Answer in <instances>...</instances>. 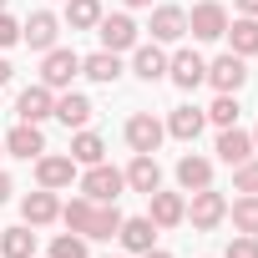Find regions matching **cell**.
Wrapping results in <instances>:
<instances>
[{"instance_id":"6da1fadb","label":"cell","mask_w":258,"mask_h":258,"mask_svg":"<svg viewBox=\"0 0 258 258\" xmlns=\"http://www.w3.org/2000/svg\"><path fill=\"white\" fill-rule=\"evenodd\" d=\"M71 76H81V56L66 51V46H51L46 61H41V86L61 91V86H71Z\"/></svg>"},{"instance_id":"7a4b0ae2","label":"cell","mask_w":258,"mask_h":258,"mask_svg":"<svg viewBox=\"0 0 258 258\" xmlns=\"http://www.w3.org/2000/svg\"><path fill=\"white\" fill-rule=\"evenodd\" d=\"M187 31H192V41H223V31H228V11L218 6V0H198L192 16H187Z\"/></svg>"},{"instance_id":"3957f363","label":"cell","mask_w":258,"mask_h":258,"mask_svg":"<svg viewBox=\"0 0 258 258\" xmlns=\"http://www.w3.org/2000/svg\"><path fill=\"white\" fill-rule=\"evenodd\" d=\"M121 187H126V177H121L116 167H106V162L86 167V177H81V192H86L91 203H116V198H121Z\"/></svg>"},{"instance_id":"277c9868","label":"cell","mask_w":258,"mask_h":258,"mask_svg":"<svg viewBox=\"0 0 258 258\" xmlns=\"http://www.w3.org/2000/svg\"><path fill=\"white\" fill-rule=\"evenodd\" d=\"M187 218H192V228H198V233H208V228H218V223L228 218V198H223V192H213V187H198V192H192V203H187Z\"/></svg>"},{"instance_id":"5b68a950","label":"cell","mask_w":258,"mask_h":258,"mask_svg":"<svg viewBox=\"0 0 258 258\" xmlns=\"http://www.w3.org/2000/svg\"><path fill=\"white\" fill-rule=\"evenodd\" d=\"M167 76H172L177 91H198L208 81V61L198 51H177V56H167Z\"/></svg>"},{"instance_id":"8992f818","label":"cell","mask_w":258,"mask_h":258,"mask_svg":"<svg viewBox=\"0 0 258 258\" xmlns=\"http://www.w3.org/2000/svg\"><path fill=\"white\" fill-rule=\"evenodd\" d=\"M162 137H167V126H162L152 111H137L132 121H126V147H132V152H157Z\"/></svg>"},{"instance_id":"52a82bcc","label":"cell","mask_w":258,"mask_h":258,"mask_svg":"<svg viewBox=\"0 0 258 258\" xmlns=\"http://www.w3.org/2000/svg\"><path fill=\"white\" fill-rule=\"evenodd\" d=\"M96 31H101V51H132L137 46V21L132 16H101L96 21Z\"/></svg>"},{"instance_id":"ba28073f","label":"cell","mask_w":258,"mask_h":258,"mask_svg":"<svg viewBox=\"0 0 258 258\" xmlns=\"http://www.w3.org/2000/svg\"><path fill=\"white\" fill-rule=\"evenodd\" d=\"M56 36H61V21H56L51 11H36L31 21H21V41H26L31 51H41V56L56 46Z\"/></svg>"},{"instance_id":"9c48e42d","label":"cell","mask_w":258,"mask_h":258,"mask_svg":"<svg viewBox=\"0 0 258 258\" xmlns=\"http://www.w3.org/2000/svg\"><path fill=\"white\" fill-rule=\"evenodd\" d=\"M208 81H213L218 91H233V96H238V91H243V81H248V61L228 51V56L208 61Z\"/></svg>"},{"instance_id":"30bf717a","label":"cell","mask_w":258,"mask_h":258,"mask_svg":"<svg viewBox=\"0 0 258 258\" xmlns=\"http://www.w3.org/2000/svg\"><path fill=\"white\" fill-rule=\"evenodd\" d=\"M51 111H56V91H51V86H41V81H36V86H26V91L16 96V116H21V121H36V126H41Z\"/></svg>"},{"instance_id":"8fae6325","label":"cell","mask_w":258,"mask_h":258,"mask_svg":"<svg viewBox=\"0 0 258 258\" xmlns=\"http://www.w3.org/2000/svg\"><path fill=\"white\" fill-rule=\"evenodd\" d=\"M0 142H6V152H11V157H21V162H31V157H41V152H46V137H41V126H36V121L11 126Z\"/></svg>"},{"instance_id":"7c38bea8","label":"cell","mask_w":258,"mask_h":258,"mask_svg":"<svg viewBox=\"0 0 258 258\" xmlns=\"http://www.w3.org/2000/svg\"><path fill=\"white\" fill-rule=\"evenodd\" d=\"M147 218L157 223V228H177V223H187V203H182V192H147Z\"/></svg>"},{"instance_id":"4fadbf2b","label":"cell","mask_w":258,"mask_h":258,"mask_svg":"<svg viewBox=\"0 0 258 258\" xmlns=\"http://www.w3.org/2000/svg\"><path fill=\"white\" fill-rule=\"evenodd\" d=\"M182 36H187V11L157 6V11H152V41H157V46H172V41H182Z\"/></svg>"},{"instance_id":"5bb4252c","label":"cell","mask_w":258,"mask_h":258,"mask_svg":"<svg viewBox=\"0 0 258 258\" xmlns=\"http://www.w3.org/2000/svg\"><path fill=\"white\" fill-rule=\"evenodd\" d=\"M21 218H26L31 228H46V223H56V218H61V203H56V192H51V187H36V192H26V203H21Z\"/></svg>"},{"instance_id":"9a60e30c","label":"cell","mask_w":258,"mask_h":258,"mask_svg":"<svg viewBox=\"0 0 258 258\" xmlns=\"http://www.w3.org/2000/svg\"><path fill=\"white\" fill-rule=\"evenodd\" d=\"M121 177H126V187H132V192H157V187H162V167H157L152 152H137L132 167H126Z\"/></svg>"},{"instance_id":"2e32d148","label":"cell","mask_w":258,"mask_h":258,"mask_svg":"<svg viewBox=\"0 0 258 258\" xmlns=\"http://www.w3.org/2000/svg\"><path fill=\"white\" fill-rule=\"evenodd\" d=\"M91 111H96V106H91V96L66 91V96H56V111H51V116H56L61 126H71V132H81V126L91 121Z\"/></svg>"},{"instance_id":"e0dca14e","label":"cell","mask_w":258,"mask_h":258,"mask_svg":"<svg viewBox=\"0 0 258 258\" xmlns=\"http://www.w3.org/2000/svg\"><path fill=\"white\" fill-rule=\"evenodd\" d=\"M36 182L51 187V192H56V187H71V182H76V162H71V157H46V152H41V157H36Z\"/></svg>"},{"instance_id":"ac0fdd59","label":"cell","mask_w":258,"mask_h":258,"mask_svg":"<svg viewBox=\"0 0 258 258\" xmlns=\"http://www.w3.org/2000/svg\"><path fill=\"white\" fill-rule=\"evenodd\" d=\"M121 248L126 253H147V248H157V223L152 218H121Z\"/></svg>"},{"instance_id":"d6986e66","label":"cell","mask_w":258,"mask_h":258,"mask_svg":"<svg viewBox=\"0 0 258 258\" xmlns=\"http://www.w3.org/2000/svg\"><path fill=\"white\" fill-rule=\"evenodd\" d=\"M228 46H233V56H258V16H238V21H228Z\"/></svg>"},{"instance_id":"ffe728a7","label":"cell","mask_w":258,"mask_h":258,"mask_svg":"<svg viewBox=\"0 0 258 258\" xmlns=\"http://www.w3.org/2000/svg\"><path fill=\"white\" fill-rule=\"evenodd\" d=\"M218 157H223L228 167L248 162V157H253V132H238V126H223V132H218Z\"/></svg>"},{"instance_id":"44dd1931","label":"cell","mask_w":258,"mask_h":258,"mask_svg":"<svg viewBox=\"0 0 258 258\" xmlns=\"http://www.w3.org/2000/svg\"><path fill=\"white\" fill-rule=\"evenodd\" d=\"M132 71L142 76V81H162L167 76V51L152 41V46H132Z\"/></svg>"},{"instance_id":"7402d4cb","label":"cell","mask_w":258,"mask_h":258,"mask_svg":"<svg viewBox=\"0 0 258 258\" xmlns=\"http://www.w3.org/2000/svg\"><path fill=\"white\" fill-rule=\"evenodd\" d=\"M203 126H208V116H203L198 106H172V116H167V132H172L177 142H198Z\"/></svg>"},{"instance_id":"603a6c76","label":"cell","mask_w":258,"mask_h":258,"mask_svg":"<svg viewBox=\"0 0 258 258\" xmlns=\"http://www.w3.org/2000/svg\"><path fill=\"white\" fill-rule=\"evenodd\" d=\"M71 162H76V167H96V162H106V142L81 126V132L71 137Z\"/></svg>"},{"instance_id":"cb8c5ba5","label":"cell","mask_w":258,"mask_h":258,"mask_svg":"<svg viewBox=\"0 0 258 258\" xmlns=\"http://www.w3.org/2000/svg\"><path fill=\"white\" fill-rule=\"evenodd\" d=\"M81 76H91L96 86H111V81L121 76V61H116V51H91V56L81 61Z\"/></svg>"},{"instance_id":"d4e9b609","label":"cell","mask_w":258,"mask_h":258,"mask_svg":"<svg viewBox=\"0 0 258 258\" xmlns=\"http://www.w3.org/2000/svg\"><path fill=\"white\" fill-rule=\"evenodd\" d=\"M177 182H182L187 192H198V187H213V162H208V157H192V152H187V157L177 162Z\"/></svg>"},{"instance_id":"484cf974","label":"cell","mask_w":258,"mask_h":258,"mask_svg":"<svg viewBox=\"0 0 258 258\" xmlns=\"http://www.w3.org/2000/svg\"><path fill=\"white\" fill-rule=\"evenodd\" d=\"M121 233V208L116 203H96V213H91V228H86V238H101V243H111Z\"/></svg>"},{"instance_id":"4316f807","label":"cell","mask_w":258,"mask_h":258,"mask_svg":"<svg viewBox=\"0 0 258 258\" xmlns=\"http://www.w3.org/2000/svg\"><path fill=\"white\" fill-rule=\"evenodd\" d=\"M0 258H36V233H31V223L0 233Z\"/></svg>"},{"instance_id":"83f0119b","label":"cell","mask_w":258,"mask_h":258,"mask_svg":"<svg viewBox=\"0 0 258 258\" xmlns=\"http://www.w3.org/2000/svg\"><path fill=\"white\" fill-rule=\"evenodd\" d=\"M228 218H233V228H238V233L258 238V192H243V198L228 208Z\"/></svg>"},{"instance_id":"f1b7e54d","label":"cell","mask_w":258,"mask_h":258,"mask_svg":"<svg viewBox=\"0 0 258 258\" xmlns=\"http://www.w3.org/2000/svg\"><path fill=\"white\" fill-rule=\"evenodd\" d=\"M91 213H96V203L81 192V198H71V203L61 208V223H66L71 233H81V238H86V228H91Z\"/></svg>"},{"instance_id":"f546056e","label":"cell","mask_w":258,"mask_h":258,"mask_svg":"<svg viewBox=\"0 0 258 258\" xmlns=\"http://www.w3.org/2000/svg\"><path fill=\"white\" fill-rule=\"evenodd\" d=\"M101 21V0H66V26L71 31H91Z\"/></svg>"},{"instance_id":"4dcf8cb0","label":"cell","mask_w":258,"mask_h":258,"mask_svg":"<svg viewBox=\"0 0 258 258\" xmlns=\"http://www.w3.org/2000/svg\"><path fill=\"white\" fill-rule=\"evenodd\" d=\"M203 116H208L213 126H238V96H233V91H218V101H213Z\"/></svg>"},{"instance_id":"1f68e13d","label":"cell","mask_w":258,"mask_h":258,"mask_svg":"<svg viewBox=\"0 0 258 258\" xmlns=\"http://www.w3.org/2000/svg\"><path fill=\"white\" fill-rule=\"evenodd\" d=\"M51 258H86V238L81 233H61L51 243Z\"/></svg>"},{"instance_id":"d6a6232c","label":"cell","mask_w":258,"mask_h":258,"mask_svg":"<svg viewBox=\"0 0 258 258\" xmlns=\"http://www.w3.org/2000/svg\"><path fill=\"white\" fill-rule=\"evenodd\" d=\"M233 187H238V192H258V162H253V157L233 167Z\"/></svg>"},{"instance_id":"836d02e7","label":"cell","mask_w":258,"mask_h":258,"mask_svg":"<svg viewBox=\"0 0 258 258\" xmlns=\"http://www.w3.org/2000/svg\"><path fill=\"white\" fill-rule=\"evenodd\" d=\"M223 258H258V238H248V233H238L233 243H228V253Z\"/></svg>"},{"instance_id":"e575fe53","label":"cell","mask_w":258,"mask_h":258,"mask_svg":"<svg viewBox=\"0 0 258 258\" xmlns=\"http://www.w3.org/2000/svg\"><path fill=\"white\" fill-rule=\"evenodd\" d=\"M21 41V21H11L6 11H0V51H6V46H16Z\"/></svg>"},{"instance_id":"d590c367","label":"cell","mask_w":258,"mask_h":258,"mask_svg":"<svg viewBox=\"0 0 258 258\" xmlns=\"http://www.w3.org/2000/svg\"><path fill=\"white\" fill-rule=\"evenodd\" d=\"M238 6V16H258V0H233Z\"/></svg>"},{"instance_id":"8d00e7d4","label":"cell","mask_w":258,"mask_h":258,"mask_svg":"<svg viewBox=\"0 0 258 258\" xmlns=\"http://www.w3.org/2000/svg\"><path fill=\"white\" fill-rule=\"evenodd\" d=\"M11 192H16V187H11V177H6V172H0V203H6Z\"/></svg>"},{"instance_id":"74e56055","label":"cell","mask_w":258,"mask_h":258,"mask_svg":"<svg viewBox=\"0 0 258 258\" xmlns=\"http://www.w3.org/2000/svg\"><path fill=\"white\" fill-rule=\"evenodd\" d=\"M137 258H172L167 248H147V253H137Z\"/></svg>"},{"instance_id":"f35d334b","label":"cell","mask_w":258,"mask_h":258,"mask_svg":"<svg viewBox=\"0 0 258 258\" xmlns=\"http://www.w3.org/2000/svg\"><path fill=\"white\" fill-rule=\"evenodd\" d=\"M6 81H11V61H6V56H0V86H6Z\"/></svg>"},{"instance_id":"ab89813d","label":"cell","mask_w":258,"mask_h":258,"mask_svg":"<svg viewBox=\"0 0 258 258\" xmlns=\"http://www.w3.org/2000/svg\"><path fill=\"white\" fill-rule=\"evenodd\" d=\"M121 6H132V11H142V6H152V0H121Z\"/></svg>"},{"instance_id":"60d3db41","label":"cell","mask_w":258,"mask_h":258,"mask_svg":"<svg viewBox=\"0 0 258 258\" xmlns=\"http://www.w3.org/2000/svg\"><path fill=\"white\" fill-rule=\"evenodd\" d=\"M253 152H258V126H253Z\"/></svg>"},{"instance_id":"b9f144b4","label":"cell","mask_w":258,"mask_h":258,"mask_svg":"<svg viewBox=\"0 0 258 258\" xmlns=\"http://www.w3.org/2000/svg\"><path fill=\"white\" fill-rule=\"evenodd\" d=\"M0 11H6V0H0Z\"/></svg>"},{"instance_id":"7bdbcfd3","label":"cell","mask_w":258,"mask_h":258,"mask_svg":"<svg viewBox=\"0 0 258 258\" xmlns=\"http://www.w3.org/2000/svg\"><path fill=\"white\" fill-rule=\"evenodd\" d=\"M0 152H6V142H0Z\"/></svg>"}]
</instances>
